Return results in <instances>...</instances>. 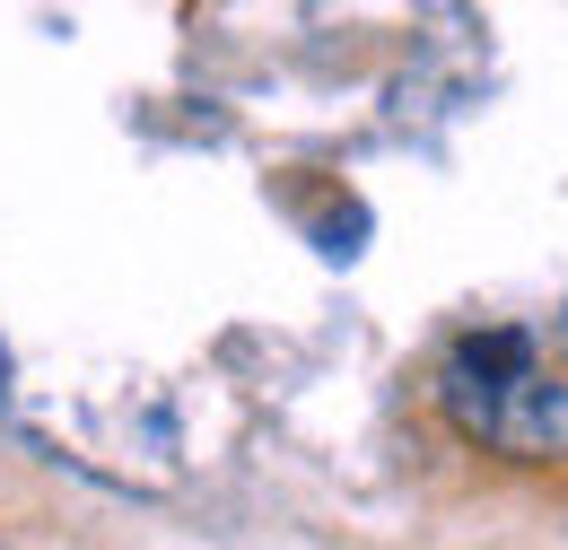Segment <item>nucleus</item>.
I'll use <instances>...</instances> for the list:
<instances>
[{
  "label": "nucleus",
  "instance_id": "obj_1",
  "mask_svg": "<svg viewBox=\"0 0 568 550\" xmlns=\"http://www.w3.org/2000/svg\"><path fill=\"white\" fill-rule=\"evenodd\" d=\"M446 411L464 437H490L498 455H525V464L568 455V385L542 367H525L516 385H446Z\"/></svg>",
  "mask_w": 568,
  "mask_h": 550
}]
</instances>
